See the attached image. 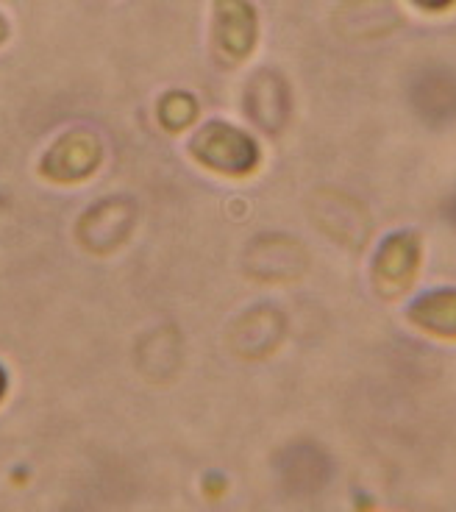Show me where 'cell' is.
<instances>
[{
    "mask_svg": "<svg viewBox=\"0 0 456 512\" xmlns=\"http://www.w3.org/2000/svg\"><path fill=\"white\" fill-rule=\"evenodd\" d=\"M190 156L206 170L231 179L251 176L262 162L259 142L242 128L223 120H212L195 131V137L190 140Z\"/></svg>",
    "mask_w": 456,
    "mask_h": 512,
    "instance_id": "obj_1",
    "label": "cell"
},
{
    "mask_svg": "<svg viewBox=\"0 0 456 512\" xmlns=\"http://www.w3.org/2000/svg\"><path fill=\"white\" fill-rule=\"evenodd\" d=\"M6 393H9V376H6V371L0 368V404H3Z\"/></svg>",
    "mask_w": 456,
    "mask_h": 512,
    "instance_id": "obj_11",
    "label": "cell"
},
{
    "mask_svg": "<svg viewBox=\"0 0 456 512\" xmlns=\"http://www.w3.org/2000/svg\"><path fill=\"white\" fill-rule=\"evenodd\" d=\"M103 162V142L89 128H70L39 159V176L56 184L87 181Z\"/></svg>",
    "mask_w": 456,
    "mask_h": 512,
    "instance_id": "obj_4",
    "label": "cell"
},
{
    "mask_svg": "<svg viewBox=\"0 0 456 512\" xmlns=\"http://www.w3.org/2000/svg\"><path fill=\"white\" fill-rule=\"evenodd\" d=\"M259 39V14L251 0H215L212 6V59L223 70H234L251 59Z\"/></svg>",
    "mask_w": 456,
    "mask_h": 512,
    "instance_id": "obj_2",
    "label": "cell"
},
{
    "mask_svg": "<svg viewBox=\"0 0 456 512\" xmlns=\"http://www.w3.org/2000/svg\"><path fill=\"white\" fill-rule=\"evenodd\" d=\"M423 245L415 231H395L390 234L373 259V287L381 298L393 301L412 287L420 268Z\"/></svg>",
    "mask_w": 456,
    "mask_h": 512,
    "instance_id": "obj_5",
    "label": "cell"
},
{
    "mask_svg": "<svg viewBox=\"0 0 456 512\" xmlns=\"http://www.w3.org/2000/svg\"><path fill=\"white\" fill-rule=\"evenodd\" d=\"M140 220V209L131 198H103L76 223L78 245L89 254H112L134 234V226Z\"/></svg>",
    "mask_w": 456,
    "mask_h": 512,
    "instance_id": "obj_3",
    "label": "cell"
},
{
    "mask_svg": "<svg viewBox=\"0 0 456 512\" xmlns=\"http://www.w3.org/2000/svg\"><path fill=\"white\" fill-rule=\"evenodd\" d=\"M198 98L192 92L184 90H170L165 92L159 103H156V117H159V126L165 128L167 134H181L184 128H190L198 120Z\"/></svg>",
    "mask_w": 456,
    "mask_h": 512,
    "instance_id": "obj_8",
    "label": "cell"
},
{
    "mask_svg": "<svg viewBox=\"0 0 456 512\" xmlns=\"http://www.w3.org/2000/svg\"><path fill=\"white\" fill-rule=\"evenodd\" d=\"M406 318L412 326H418L420 332L431 337H443V340H456V290H431L412 301V307L406 312Z\"/></svg>",
    "mask_w": 456,
    "mask_h": 512,
    "instance_id": "obj_7",
    "label": "cell"
},
{
    "mask_svg": "<svg viewBox=\"0 0 456 512\" xmlns=\"http://www.w3.org/2000/svg\"><path fill=\"white\" fill-rule=\"evenodd\" d=\"M9 34H12V28H9V20H6V17L0 14V45H3L6 39H9Z\"/></svg>",
    "mask_w": 456,
    "mask_h": 512,
    "instance_id": "obj_10",
    "label": "cell"
},
{
    "mask_svg": "<svg viewBox=\"0 0 456 512\" xmlns=\"http://www.w3.org/2000/svg\"><path fill=\"white\" fill-rule=\"evenodd\" d=\"M245 109L248 117H254L259 128H265L267 134H279L287 117H290V87L287 81L273 73V70H262L248 84L245 92Z\"/></svg>",
    "mask_w": 456,
    "mask_h": 512,
    "instance_id": "obj_6",
    "label": "cell"
},
{
    "mask_svg": "<svg viewBox=\"0 0 456 512\" xmlns=\"http://www.w3.org/2000/svg\"><path fill=\"white\" fill-rule=\"evenodd\" d=\"M418 9H423V12H445V9H451L456 0H412Z\"/></svg>",
    "mask_w": 456,
    "mask_h": 512,
    "instance_id": "obj_9",
    "label": "cell"
}]
</instances>
